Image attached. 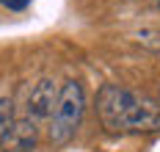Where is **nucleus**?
<instances>
[{
  "mask_svg": "<svg viewBox=\"0 0 160 152\" xmlns=\"http://www.w3.org/2000/svg\"><path fill=\"white\" fill-rule=\"evenodd\" d=\"M55 102H58V83L52 78H42L36 80L31 91H28V100H25V116L33 122H47L55 111Z\"/></svg>",
  "mask_w": 160,
  "mask_h": 152,
  "instance_id": "3",
  "label": "nucleus"
},
{
  "mask_svg": "<svg viewBox=\"0 0 160 152\" xmlns=\"http://www.w3.org/2000/svg\"><path fill=\"white\" fill-rule=\"evenodd\" d=\"M135 42L160 53V31H141V33H135Z\"/></svg>",
  "mask_w": 160,
  "mask_h": 152,
  "instance_id": "6",
  "label": "nucleus"
},
{
  "mask_svg": "<svg viewBox=\"0 0 160 152\" xmlns=\"http://www.w3.org/2000/svg\"><path fill=\"white\" fill-rule=\"evenodd\" d=\"M83 114H86V89L80 80H66L58 89V102L50 116V144L52 147L69 144L83 124Z\"/></svg>",
  "mask_w": 160,
  "mask_h": 152,
  "instance_id": "2",
  "label": "nucleus"
},
{
  "mask_svg": "<svg viewBox=\"0 0 160 152\" xmlns=\"http://www.w3.org/2000/svg\"><path fill=\"white\" fill-rule=\"evenodd\" d=\"M97 116L108 133H155L160 130V102L149 94L105 83L97 91Z\"/></svg>",
  "mask_w": 160,
  "mask_h": 152,
  "instance_id": "1",
  "label": "nucleus"
},
{
  "mask_svg": "<svg viewBox=\"0 0 160 152\" xmlns=\"http://www.w3.org/2000/svg\"><path fill=\"white\" fill-rule=\"evenodd\" d=\"M0 6L11 8V11H22V8H28V6H31V0H0Z\"/></svg>",
  "mask_w": 160,
  "mask_h": 152,
  "instance_id": "7",
  "label": "nucleus"
},
{
  "mask_svg": "<svg viewBox=\"0 0 160 152\" xmlns=\"http://www.w3.org/2000/svg\"><path fill=\"white\" fill-rule=\"evenodd\" d=\"M158 3H160V0H158Z\"/></svg>",
  "mask_w": 160,
  "mask_h": 152,
  "instance_id": "8",
  "label": "nucleus"
},
{
  "mask_svg": "<svg viewBox=\"0 0 160 152\" xmlns=\"http://www.w3.org/2000/svg\"><path fill=\"white\" fill-rule=\"evenodd\" d=\"M14 100L11 97H0V141H3V135L11 130V124H14Z\"/></svg>",
  "mask_w": 160,
  "mask_h": 152,
  "instance_id": "5",
  "label": "nucleus"
},
{
  "mask_svg": "<svg viewBox=\"0 0 160 152\" xmlns=\"http://www.w3.org/2000/svg\"><path fill=\"white\" fill-rule=\"evenodd\" d=\"M39 144V122L28 116L14 119L11 130L3 135L0 141V152H33Z\"/></svg>",
  "mask_w": 160,
  "mask_h": 152,
  "instance_id": "4",
  "label": "nucleus"
}]
</instances>
